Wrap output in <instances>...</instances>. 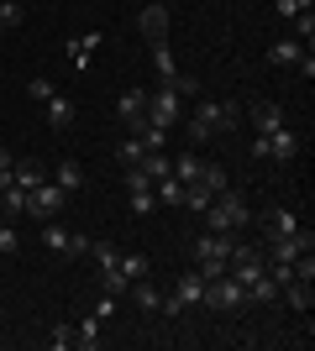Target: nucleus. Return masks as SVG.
Here are the masks:
<instances>
[{
    "label": "nucleus",
    "mask_w": 315,
    "mask_h": 351,
    "mask_svg": "<svg viewBox=\"0 0 315 351\" xmlns=\"http://www.w3.org/2000/svg\"><path fill=\"white\" fill-rule=\"evenodd\" d=\"M242 121L237 105H226V100H195V116H189V142H210V136H226L231 126Z\"/></svg>",
    "instance_id": "obj_1"
},
{
    "label": "nucleus",
    "mask_w": 315,
    "mask_h": 351,
    "mask_svg": "<svg viewBox=\"0 0 315 351\" xmlns=\"http://www.w3.org/2000/svg\"><path fill=\"white\" fill-rule=\"evenodd\" d=\"M247 220H253V210H247V199H242V194H231V189H221V194L205 205V226H210V231L237 236Z\"/></svg>",
    "instance_id": "obj_2"
},
{
    "label": "nucleus",
    "mask_w": 315,
    "mask_h": 351,
    "mask_svg": "<svg viewBox=\"0 0 315 351\" xmlns=\"http://www.w3.org/2000/svg\"><path fill=\"white\" fill-rule=\"evenodd\" d=\"M294 152H300V136L289 132V126L263 132V136L253 142V158H257V162H294Z\"/></svg>",
    "instance_id": "obj_3"
},
{
    "label": "nucleus",
    "mask_w": 315,
    "mask_h": 351,
    "mask_svg": "<svg viewBox=\"0 0 315 351\" xmlns=\"http://www.w3.org/2000/svg\"><path fill=\"white\" fill-rule=\"evenodd\" d=\"M43 247L47 252H63V257H84L95 241H90V236H79V231H63L58 220H43Z\"/></svg>",
    "instance_id": "obj_4"
},
{
    "label": "nucleus",
    "mask_w": 315,
    "mask_h": 351,
    "mask_svg": "<svg viewBox=\"0 0 315 351\" xmlns=\"http://www.w3.org/2000/svg\"><path fill=\"white\" fill-rule=\"evenodd\" d=\"M63 205H69V194H63L53 178H43V184L27 194V215H37V220H58V210H63Z\"/></svg>",
    "instance_id": "obj_5"
},
{
    "label": "nucleus",
    "mask_w": 315,
    "mask_h": 351,
    "mask_svg": "<svg viewBox=\"0 0 315 351\" xmlns=\"http://www.w3.org/2000/svg\"><path fill=\"white\" fill-rule=\"evenodd\" d=\"M242 299H247V289H242L231 273H221V278H210L205 283V293H200V304H210V309H237Z\"/></svg>",
    "instance_id": "obj_6"
},
{
    "label": "nucleus",
    "mask_w": 315,
    "mask_h": 351,
    "mask_svg": "<svg viewBox=\"0 0 315 351\" xmlns=\"http://www.w3.org/2000/svg\"><path fill=\"white\" fill-rule=\"evenodd\" d=\"M142 121H148V126H163V132L179 126V95H174L168 84H158V95H148V116Z\"/></svg>",
    "instance_id": "obj_7"
},
{
    "label": "nucleus",
    "mask_w": 315,
    "mask_h": 351,
    "mask_svg": "<svg viewBox=\"0 0 315 351\" xmlns=\"http://www.w3.org/2000/svg\"><path fill=\"white\" fill-rule=\"evenodd\" d=\"M310 247H315V236L300 226V231H289V236H273L263 257H268V263H294V257H300V252H310Z\"/></svg>",
    "instance_id": "obj_8"
},
{
    "label": "nucleus",
    "mask_w": 315,
    "mask_h": 351,
    "mask_svg": "<svg viewBox=\"0 0 315 351\" xmlns=\"http://www.w3.org/2000/svg\"><path fill=\"white\" fill-rule=\"evenodd\" d=\"M200 293H205V278H200V273H179V289L163 299V309H158V315H179V309L200 304Z\"/></svg>",
    "instance_id": "obj_9"
},
{
    "label": "nucleus",
    "mask_w": 315,
    "mask_h": 351,
    "mask_svg": "<svg viewBox=\"0 0 315 351\" xmlns=\"http://www.w3.org/2000/svg\"><path fill=\"white\" fill-rule=\"evenodd\" d=\"M231 247H237V236L205 231V236L195 241V263H231Z\"/></svg>",
    "instance_id": "obj_10"
},
{
    "label": "nucleus",
    "mask_w": 315,
    "mask_h": 351,
    "mask_svg": "<svg viewBox=\"0 0 315 351\" xmlns=\"http://www.w3.org/2000/svg\"><path fill=\"white\" fill-rule=\"evenodd\" d=\"M137 32H142L148 43L168 37V5H163V0H152V5H142V11H137Z\"/></svg>",
    "instance_id": "obj_11"
},
{
    "label": "nucleus",
    "mask_w": 315,
    "mask_h": 351,
    "mask_svg": "<svg viewBox=\"0 0 315 351\" xmlns=\"http://www.w3.org/2000/svg\"><path fill=\"white\" fill-rule=\"evenodd\" d=\"M305 53H310V47H305V43H294V37H273L263 58H268L273 69H300V58H305Z\"/></svg>",
    "instance_id": "obj_12"
},
{
    "label": "nucleus",
    "mask_w": 315,
    "mask_h": 351,
    "mask_svg": "<svg viewBox=\"0 0 315 351\" xmlns=\"http://www.w3.org/2000/svg\"><path fill=\"white\" fill-rule=\"evenodd\" d=\"M43 110H47V126H53V132H69V126H74V116H79V105L69 100V95H47Z\"/></svg>",
    "instance_id": "obj_13"
},
{
    "label": "nucleus",
    "mask_w": 315,
    "mask_h": 351,
    "mask_svg": "<svg viewBox=\"0 0 315 351\" xmlns=\"http://www.w3.org/2000/svg\"><path fill=\"white\" fill-rule=\"evenodd\" d=\"M116 116H121V126H137V121L148 116V89H126L116 100Z\"/></svg>",
    "instance_id": "obj_14"
},
{
    "label": "nucleus",
    "mask_w": 315,
    "mask_h": 351,
    "mask_svg": "<svg viewBox=\"0 0 315 351\" xmlns=\"http://www.w3.org/2000/svg\"><path fill=\"white\" fill-rule=\"evenodd\" d=\"M47 178H53V184H58L63 194H79V189H84V168H79L74 158H63V162H53V173H47Z\"/></svg>",
    "instance_id": "obj_15"
},
{
    "label": "nucleus",
    "mask_w": 315,
    "mask_h": 351,
    "mask_svg": "<svg viewBox=\"0 0 315 351\" xmlns=\"http://www.w3.org/2000/svg\"><path fill=\"white\" fill-rule=\"evenodd\" d=\"M289 231H300V215H294V210H268V215H263V241H273V236H289Z\"/></svg>",
    "instance_id": "obj_16"
},
{
    "label": "nucleus",
    "mask_w": 315,
    "mask_h": 351,
    "mask_svg": "<svg viewBox=\"0 0 315 351\" xmlns=\"http://www.w3.org/2000/svg\"><path fill=\"white\" fill-rule=\"evenodd\" d=\"M253 126H257V136H263V132H279V126H284V105H273V100L253 105Z\"/></svg>",
    "instance_id": "obj_17"
},
{
    "label": "nucleus",
    "mask_w": 315,
    "mask_h": 351,
    "mask_svg": "<svg viewBox=\"0 0 315 351\" xmlns=\"http://www.w3.org/2000/svg\"><path fill=\"white\" fill-rule=\"evenodd\" d=\"M43 178H47V168H43V162H32V158H27V162H16V168H11V184H16V189H27V194L37 189Z\"/></svg>",
    "instance_id": "obj_18"
},
{
    "label": "nucleus",
    "mask_w": 315,
    "mask_h": 351,
    "mask_svg": "<svg viewBox=\"0 0 315 351\" xmlns=\"http://www.w3.org/2000/svg\"><path fill=\"white\" fill-rule=\"evenodd\" d=\"M152 69H158V79H163V84H174L179 63H174V53H168V37H158V43H152Z\"/></svg>",
    "instance_id": "obj_19"
},
{
    "label": "nucleus",
    "mask_w": 315,
    "mask_h": 351,
    "mask_svg": "<svg viewBox=\"0 0 315 351\" xmlns=\"http://www.w3.org/2000/svg\"><path fill=\"white\" fill-rule=\"evenodd\" d=\"M152 199H158V205H168V210H174V205H184V184H179L174 173H168V178H158V184H152Z\"/></svg>",
    "instance_id": "obj_20"
},
{
    "label": "nucleus",
    "mask_w": 315,
    "mask_h": 351,
    "mask_svg": "<svg viewBox=\"0 0 315 351\" xmlns=\"http://www.w3.org/2000/svg\"><path fill=\"white\" fill-rule=\"evenodd\" d=\"M95 47H100V32H79L74 43H69V58H74V69H84V63H90Z\"/></svg>",
    "instance_id": "obj_21"
},
{
    "label": "nucleus",
    "mask_w": 315,
    "mask_h": 351,
    "mask_svg": "<svg viewBox=\"0 0 315 351\" xmlns=\"http://www.w3.org/2000/svg\"><path fill=\"white\" fill-rule=\"evenodd\" d=\"M195 184H200L205 194H221V189H231V178H226V168H221V162H205Z\"/></svg>",
    "instance_id": "obj_22"
},
{
    "label": "nucleus",
    "mask_w": 315,
    "mask_h": 351,
    "mask_svg": "<svg viewBox=\"0 0 315 351\" xmlns=\"http://www.w3.org/2000/svg\"><path fill=\"white\" fill-rule=\"evenodd\" d=\"M279 293H284V299H289L294 309H300V315H310V304H315V289H310V283H300V278H294V283H284Z\"/></svg>",
    "instance_id": "obj_23"
},
{
    "label": "nucleus",
    "mask_w": 315,
    "mask_h": 351,
    "mask_svg": "<svg viewBox=\"0 0 315 351\" xmlns=\"http://www.w3.org/2000/svg\"><path fill=\"white\" fill-rule=\"evenodd\" d=\"M132 289H137V293H132V299H137V309H148V315H158V309H163V293L152 289L148 278H137Z\"/></svg>",
    "instance_id": "obj_24"
},
{
    "label": "nucleus",
    "mask_w": 315,
    "mask_h": 351,
    "mask_svg": "<svg viewBox=\"0 0 315 351\" xmlns=\"http://www.w3.org/2000/svg\"><path fill=\"white\" fill-rule=\"evenodd\" d=\"M137 168H142V173H148L152 184H158V178H168V173H174V158H168V152H148V158L137 162Z\"/></svg>",
    "instance_id": "obj_25"
},
{
    "label": "nucleus",
    "mask_w": 315,
    "mask_h": 351,
    "mask_svg": "<svg viewBox=\"0 0 315 351\" xmlns=\"http://www.w3.org/2000/svg\"><path fill=\"white\" fill-rule=\"evenodd\" d=\"M74 346L79 351H100V320H95V315L84 325H74Z\"/></svg>",
    "instance_id": "obj_26"
},
{
    "label": "nucleus",
    "mask_w": 315,
    "mask_h": 351,
    "mask_svg": "<svg viewBox=\"0 0 315 351\" xmlns=\"http://www.w3.org/2000/svg\"><path fill=\"white\" fill-rule=\"evenodd\" d=\"M200 168H205V162H200L195 152H179V158H174V178H179V184H195Z\"/></svg>",
    "instance_id": "obj_27"
},
{
    "label": "nucleus",
    "mask_w": 315,
    "mask_h": 351,
    "mask_svg": "<svg viewBox=\"0 0 315 351\" xmlns=\"http://www.w3.org/2000/svg\"><path fill=\"white\" fill-rule=\"evenodd\" d=\"M121 278H126V283L148 278V257H142V252H121Z\"/></svg>",
    "instance_id": "obj_28"
},
{
    "label": "nucleus",
    "mask_w": 315,
    "mask_h": 351,
    "mask_svg": "<svg viewBox=\"0 0 315 351\" xmlns=\"http://www.w3.org/2000/svg\"><path fill=\"white\" fill-rule=\"evenodd\" d=\"M0 215H27V189H0Z\"/></svg>",
    "instance_id": "obj_29"
},
{
    "label": "nucleus",
    "mask_w": 315,
    "mask_h": 351,
    "mask_svg": "<svg viewBox=\"0 0 315 351\" xmlns=\"http://www.w3.org/2000/svg\"><path fill=\"white\" fill-rule=\"evenodd\" d=\"M21 21H27V11H21V0H0V37H5L11 27H21Z\"/></svg>",
    "instance_id": "obj_30"
},
{
    "label": "nucleus",
    "mask_w": 315,
    "mask_h": 351,
    "mask_svg": "<svg viewBox=\"0 0 315 351\" xmlns=\"http://www.w3.org/2000/svg\"><path fill=\"white\" fill-rule=\"evenodd\" d=\"M294 43H305V47L315 43V11H300V16H294Z\"/></svg>",
    "instance_id": "obj_31"
},
{
    "label": "nucleus",
    "mask_w": 315,
    "mask_h": 351,
    "mask_svg": "<svg viewBox=\"0 0 315 351\" xmlns=\"http://www.w3.org/2000/svg\"><path fill=\"white\" fill-rule=\"evenodd\" d=\"M116 158H121V162H142V158H148V147H142V136H126V142L116 147Z\"/></svg>",
    "instance_id": "obj_32"
},
{
    "label": "nucleus",
    "mask_w": 315,
    "mask_h": 351,
    "mask_svg": "<svg viewBox=\"0 0 315 351\" xmlns=\"http://www.w3.org/2000/svg\"><path fill=\"white\" fill-rule=\"evenodd\" d=\"M273 11L284 16V21H294L300 11H315V0H273Z\"/></svg>",
    "instance_id": "obj_33"
},
{
    "label": "nucleus",
    "mask_w": 315,
    "mask_h": 351,
    "mask_svg": "<svg viewBox=\"0 0 315 351\" xmlns=\"http://www.w3.org/2000/svg\"><path fill=\"white\" fill-rule=\"evenodd\" d=\"M47 346H53V351L74 346V325H53V336H47Z\"/></svg>",
    "instance_id": "obj_34"
},
{
    "label": "nucleus",
    "mask_w": 315,
    "mask_h": 351,
    "mask_svg": "<svg viewBox=\"0 0 315 351\" xmlns=\"http://www.w3.org/2000/svg\"><path fill=\"white\" fill-rule=\"evenodd\" d=\"M132 210H137V215H152V210H158V199H152V189H137V194H132Z\"/></svg>",
    "instance_id": "obj_35"
},
{
    "label": "nucleus",
    "mask_w": 315,
    "mask_h": 351,
    "mask_svg": "<svg viewBox=\"0 0 315 351\" xmlns=\"http://www.w3.org/2000/svg\"><path fill=\"white\" fill-rule=\"evenodd\" d=\"M110 315H116V293H100V299H95V320H110Z\"/></svg>",
    "instance_id": "obj_36"
},
{
    "label": "nucleus",
    "mask_w": 315,
    "mask_h": 351,
    "mask_svg": "<svg viewBox=\"0 0 315 351\" xmlns=\"http://www.w3.org/2000/svg\"><path fill=\"white\" fill-rule=\"evenodd\" d=\"M16 247H21V236H16L11 226H5V220H0V252H16Z\"/></svg>",
    "instance_id": "obj_37"
},
{
    "label": "nucleus",
    "mask_w": 315,
    "mask_h": 351,
    "mask_svg": "<svg viewBox=\"0 0 315 351\" xmlns=\"http://www.w3.org/2000/svg\"><path fill=\"white\" fill-rule=\"evenodd\" d=\"M27 95H32V100H47V95H53V84H47V79H27Z\"/></svg>",
    "instance_id": "obj_38"
},
{
    "label": "nucleus",
    "mask_w": 315,
    "mask_h": 351,
    "mask_svg": "<svg viewBox=\"0 0 315 351\" xmlns=\"http://www.w3.org/2000/svg\"><path fill=\"white\" fill-rule=\"evenodd\" d=\"M0 220H5V215H0Z\"/></svg>",
    "instance_id": "obj_39"
}]
</instances>
